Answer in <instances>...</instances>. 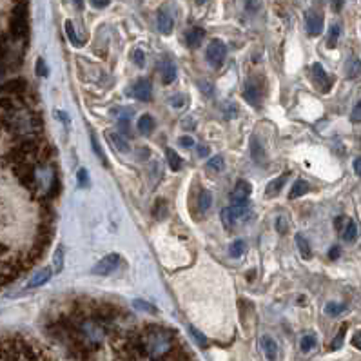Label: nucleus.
Instances as JSON below:
<instances>
[{
  "label": "nucleus",
  "instance_id": "864d4df0",
  "mask_svg": "<svg viewBox=\"0 0 361 361\" xmlns=\"http://www.w3.org/2000/svg\"><path fill=\"white\" fill-rule=\"evenodd\" d=\"M198 153H200V156H207V155H209V147H207V146H200V147H198Z\"/></svg>",
  "mask_w": 361,
  "mask_h": 361
},
{
  "label": "nucleus",
  "instance_id": "f257e3e1",
  "mask_svg": "<svg viewBox=\"0 0 361 361\" xmlns=\"http://www.w3.org/2000/svg\"><path fill=\"white\" fill-rule=\"evenodd\" d=\"M27 31H29V25H27V4L20 2V4L15 5L13 15H11V33H13L16 40H24L25 36H27Z\"/></svg>",
  "mask_w": 361,
  "mask_h": 361
},
{
  "label": "nucleus",
  "instance_id": "20e7f679",
  "mask_svg": "<svg viewBox=\"0 0 361 361\" xmlns=\"http://www.w3.org/2000/svg\"><path fill=\"white\" fill-rule=\"evenodd\" d=\"M261 95H263V89H261V82H258L256 78H249L245 84V91H243V96L245 100L254 107H260L261 104Z\"/></svg>",
  "mask_w": 361,
  "mask_h": 361
},
{
  "label": "nucleus",
  "instance_id": "f03ea898",
  "mask_svg": "<svg viewBox=\"0 0 361 361\" xmlns=\"http://www.w3.org/2000/svg\"><path fill=\"white\" fill-rule=\"evenodd\" d=\"M205 56H207V62H209L212 67H220V65L225 62L227 45L221 40H211L209 45H207Z\"/></svg>",
  "mask_w": 361,
  "mask_h": 361
},
{
  "label": "nucleus",
  "instance_id": "5fc2aeb1",
  "mask_svg": "<svg viewBox=\"0 0 361 361\" xmlns=\"http://www.w3.org/2000/svg\"><path fill=\"white\" fill-rule=\"evenodd\" d=\"M120 126H122V131L129 135V122H127V120H122V122H120Z\"/></svg>",
  "mask_w": 361,
  "mask_h": 361
},
{
  "label": "nucleus",
  "instance_id": "4be33fe9",
  "mask_svg": "<svg viewBox=\"0 0 361 361\" xmlns=\"http://www.w3.org/2000/svg\"><path fill=\"white\" fill-rule=\"evenodd\" d=\"M166 158L169 162V167L173 171H180L181 166H183V160H181L180 156L176 155V151L173 149H166Z\"/></svg>",
  "mask_w": 361,
  "mask_h": 361
},
{
  "label": "nucleus",
  "instance_id": "49530a36",
  "mask_svg": "<svg viewBox=\"0 0 361 361\" xmlns=\"http://www.w3.org/2000/svg\"><path fill=\"white\" fill-rule=\"evenodd\" d=\"M111 0H91V4L95 5V7H98V9H102V7H106L107 4H109Z\"/></svg>",
  "mask_w": 361,
  "mask_h": 361
},
{
  "label": "nucleus",
  "instance_id": "6e6d98bb",
  "mask_svg": "<svg viewBox=\"0 0 361 361\" xmlns=\"http://www.w3.org/2000/svg\"><path fill=\"white\" fill-rule=\"evenodd\" d=\"M4 73H5V71H4V65L0 64V78H2V76H4Z\"/></svg>",
  "mask_w": 361,
  "mask_h": 361
},
{
  "label": "nucleus",
  "instance_id": "7ed1b4c3",
  "mask_svg": "<svg viewBox=\"0 0 361 361\" xmlns=\"http://www.w3.org/2000/svg\"><path fill=\"white\" fill-rule=\"evenodd\" d=\"M118 263H120V254L111 252V254L104 256V260L98 261V263L93 267V271L91 272L96 274V276H107V274H111L113 271H116Z\"/></svg>",
  "mask_w": 361,
  "mask_h": 361
},
{
  "label": "nucleus",
  "instance_id": "f8f14e48",
  "mask_svg": "<svg viewBox=\"0 0 361 361\" xmlns=\"http://www.w3.org/2000/svg\"><path fill=\"white\" fill-rule=\"evenodd\" d=\"M291 178V173H283L281 176H278V178H274V180L267 185L265 189V194L269 196V198H274V196H278V192L283 189V185H285V181Z\"/></svg>",
  "mask_w": 361,
  "mask_h": 361
},
{
  "label": "nucleus",
  "instance_id": "09e8293b",
  "mask_svg": "<svg viewBox=\"0 0 361 361\" xmlns=\"http://www.w3.org/2000/svg\"><path fill=\"white\" fill-rule=\"evenodd\" d=\"M191 332H192V336H194V338H196V340L200 341L201 345H203V343H205V338L201 336V334H200V332H198V331H196L194 327H191Z\"/></svg>",
  "mask_w": 361,
  "mask_h": 361
},
{
  "label": "nucleus",
  "instance_id": "4c0bfd02",
  "mask_svg": "<svg viewBox=\"0 0 361 361\" xmlns=\"http://www.w3.org/2000/svg\"><path fill=\"white\" fill-rule=\"evenodd\" d=\"M351 122H354V124L361 122V100L358 102L356 106H354V109H352V113H351Z\"/></svg>",
  "mask_w": 361,
  "mask_h": 361
},
{
  "label": "nucleus",
  "instance_id": "79ce46f5",
  "mask_svg": "<svg viewBox=\"0 0 361 361\" xmlns=\"http://www.w3.org/2000/svg\"><path fill=\"white\" fill-rule=\"evenodd\" d=\"M36 75L38 76H45L47 75V67H45V62L42 58L36 60Z\"/></svg>",
  "mask_w": 361,
  "mask_h": 361
},
{
  "label": "nucleus",
  "instance_id": "bb28decb",
  "mask_svg": "<svg viewBox=\"0 0 361 361\" xmlns=\"http://www.w3.org/2000/svg\"><path fill=\"white\" fill-rule=\"evenodd\" d=\"M340 35H341V27L338 24H334L329 31V40H327V47H336L338 40H340Z\"/></svg>",
  "mask_w": 361,
  "mask_h": 361
},
{
  "label": "nucleus",
  "instance_id": "6e6552de",
  "mask_svg": "<svg viewBox=\"0 0 361 361\" xmlns=\"http://www.w3.org/2000/svg\"><path fill=\"white\" fill-rule=\"evenodd\" d=\"M305 25H307V33L311 36H318L321 35L323 31V16L316 11H309L305 15Z\"/></svg>",
  "mask_w": 361,
  "mask_h": 361
},
{
  "label": "nucleus",
  "instance_id": "412c9836",
  "mask_svg": "<svg viewBox=\"0 0 361 361\" xmlns=\"http://www.w3.org/2000/svg\"><path fill=\"white\" fill-rule=\"evenodd\" d=\"M294 240H296V245H298V249H300L301 256H303L305 260H309L312 256V249H311V245H309V241H307L305 238H303V234H300V232L294 236Z\"/></svg>",
  "mask_w": 361,
  "mask_h": 361
},
{
  "label": "nucleus",
  "instance_id": "0eeeda50",
  "mask_svg": "<svg viewBox=\"0 0 361 361\" xmlns=\"http://www.w3.org/2000/svg\"><path fill=\"white\" fill-rule=\"evenodd\" d=\"M252 187L249 181L245 180H238V183L234 185V191H232L231 198H232V203L234 205H241V203H247L249 200V194H251Z\"/></svg>",
  "mask_w": 361,
  "mask_h": 361
},
{
  "label": "nucleus",
  "instance_id": "4d7b16f0",
  "mask_svg": "<svg viewBox=\"0 0 361 361\" xmlns=\"http://www.w3.org/2000/svg\"><path fill=\"white\" fill-rule=\"evenodd\" d=\"M205 2H207V0H196V4H200V5L205 4Z\"/></svg>",
  "mask_w": 361,
  "mask_h": 361
},
{
  "label": "nucleus",
  "instance_id": "c03bdc74",
  "mask_svg": "<svg viewBox=\"0 0 361 361\" xmlns=\"http://www.w3.org/2000/svg\"><path fill=\"white\" fill-rule=\"evenodd\" d=\"M243 2H245L247 11H256V9H258V5H260V2H258V0H243Z\"/></svg>",
  "mask_w": 361,
  "mask_h": 361
},
{
  "label": "nucleus",
  "instance_id": "b1692460",
  "mask_svg": "<svg viewBox=\"0 0 361 361\" xmlns=\"http://www.w3.org/2000/svg\"><path fill=\"white\" fill-rule=\"evenodd\" d=\"M361 75V60L360 58H352L347 64V76L349 78H358Z\"/></svg>",
  "mask_w": 361,
  "mask_h": 361
},
{
  "label": "nucleus",
  "instance_id": "aec40b11",
  "mask_svg": "<svg viewBox=\"0 0 361 361\" xmlns=\"http://www.w3.org/2000/svg\"><path fill=\"white\" fill-rule=\"evenodd\" d=\"M231 211H232V216H234L236 221H245L247 218H249V212H251V209H249V205H247V203H241V205H234V203H232Z\"/></svg>",
  "mask_w": 361,
  "mask_h": 361
},
{
  "label": "nucleus",
  "instance_id": "37998d69",
  "mask_svg": "<svg viewBox=\"0 0 361 361\" xmlns=\"http://www.w3.org/2000/svg\"><path fill=\"white\" fill-rule=\"evenodd\" d=\"M180 146L185 147V149H189V147L194 146V138H192V136H181V138H180Z\"/></svg>",
  "mask_w": 361,
  "mask_h": 361
},
{
  "label": "nucleus",
  "instance_id": "c9c22d12",
  "mask_svg": "<svg viewBox=\"0 0 361 361\" xmlns=\"http://www.w3.org/2000/svg\"><path fill=\"white\" fill-rule=\"evenodd\" d=\"M62 267H64V251L62 249H58V251L55 252V272H60Z\"/></svg>",
  "mask_w": 361,
  "mask_h": 361
},
{
  "label": "nucleus",
  "instance_id": "de8ad7c7",
  "mask_svg": "<svg viewBox=\"0 0 361 361\" xmlns=\"http://www.w3.org/2000/svg\"><path fill=\"white\" fill-rule=\"evenodd\" d=\"M200 89L203 91V93H205V91H207V95H212V85L209 84V82H205V84L201 82V84H200Z\"/></svg>",
  "mask_w": 361,
  "mask_h": 361
},
{
  "label": "nucleus",
  "instance_id": "e433bc0d",
  "mask_svg": "<svg viewBox=\"0 0 361 361\" xmlns=\"http://www.w3.org/2000/svg\"><path fill=\"white\" fill-rule=\"evenodd\" d=\"M135 307H136V309H140V311L153 312V314H155V312H156L155 307L149 305V303H146V301H142V300H135Z\"/></svg>",
  "mask_w": 361,
  "mask_h": 361
},
{
  "label": "nucleus",
  "instance_id": "c85d7f7f",
  "mask_svg": "<svg viewBox=\"0 0 361 361\" xmlns=\"http://www.w3.org/2000/svg\"><path fill=\"white\" fill-rule=\"evenodd\" d=\"M221 223H223L227 229H232V227H234L236 220H234V216H232L231 207H225V209L221 211Z\"/></svg>",
  "mask_w": 361,
  "mask_h": 361
},
{
  "label": "nucleus",
  "instance_id": "2eb2a0df",
  "mask_svg": "<svg viewBox=\"0 0 361 361\" xmlns=\"http://www.w3.org/2000/svg\"><path fill=\"white\" fill-rule=\"evenodd\" d=\"M106 135H107V138L111 140V144H113V147H115V149H118L120 153H129V151H131V147H129V144H127V140L120 135V133H113V131H107Z\"/></svg>",
  "mask_w": 361,
  "mask_h": 361
},
{
  "label": "nucleus",
  "instance_id": "3c124183",
  "mask_svg": "<svg viewBox=\"0 0 361 361\" xmlns=\"http://www.w3.org/2000/svg\"><path fill=\"white\" fill-rule=\"evenodd\" d=\"M354 171H356V175L361 178V158H356V160H354Z\"/></svg>",
  "mask_w": 361,
  "mask_h": 361
},
{
  "label": "nucleus",
  "instance_id": "a18cd8bd",
  "mask_svg": "<svg viewBox=\"0 0 361 361\" xmlns=\"http://www.w3.org/2000/svg\"><path fill=\"white\" fill-rule=\"evenodd\" d=\"M352 345H354V347H356V349H360V351H361V331L354 334V338H352Z\"/></svg>",
  "mask_w": 361,
  "mask_h": 361
},
{
  "label": "nucleus",
  "instance_id": "dca6fc26",
  "mask_svg": "<svg viewBox=\"0 0 361 361\" xmlns=\"http://www.w3.org/2000/svg\"><path fill=\"white\" fill-rule=\"evenodd\" d=\"M162 80L164 84L169 85L176 80V64L171 60H166L162 64Z\"/></svg>",
  "mask_w": 361,
  "mask_h": 361
},
{
  "label": "nucleus",
  "instance_id": "9d476101",
  "mask_svg": "<svg viewBox=\"0 0 361 361\" xmlns=\"http://www.w3.org/2000/svg\"><path fill=\"white\" fill-rule=\"evenodd\" d=\"M261 349L269 361H278V343L271 336L261 338Z\"/></svg>",
  "mask_w": 361,
  "mask_h": 361
},
{
  "label": "nucleus",
  "instance_id": "f3484780",
  "mask_svg": "<svg viewBox=\"0 0 361 361\" xmlns=\"http://www.w3.org/2000/svg\"><path fill=\"white\" fill-rule=\"evenodd\" d=\"M136 126H138V133H140V135L147 136L155 131L156 124H155V118L151 115H142L140 118H138V124H136Z\"/></svg>",
  "mask_w": 361,
  "mask_h": 361
},
{
  "label": "nucleus",
  "instance_id": "a19ab883",
  "mask_svg": "<svg viewBox=\"0 0 361 361\" xmlns=\"http://www.w3.org/2000/svg\"><path fill=\"white\" fill-rule=\"evenodd\" d=\"M343 336H345V327L340 331V334H338L336 338H334V341H332V349L336 351V349H340L341 347V343H343Z\"/></svg>",
  "mask_w": 361,
  "mask_h": 361
},
{
  "label": "nucleus",
  "instance_id": "603ef678",
  "mask_svg": "<svg viewBox=\"0 0 361 361\" xmlns=\"http://www.w3.org/2000/svg\"><path fill=\"white\" fill-rule=\"evenodd\" d=\"M341 5H343V0H332V7H334V11H340Z\"/></svg>",
  "mask_w": 361,
  "mask_h": 361
},
{
  "label": "nucleus",
  "instance_id": "58836bf2",
  "mask_svg": "<svg viewBox=\"0 0 361 361\" xmlns=\"http://www.w3.org/2000/svg\"><path fill=\"white\" fill-rule=\"evenodd\" d=\"M133 62H135L138 67H144V51H140V49H136L135 53H133Z\"/></svg>",
  "mask_w": 361,
  "mask_h": 361
},
{
  "label": "nucleus",
  "instance_id": "9b49d317",
  "mask_svg": "<svg viewBox=\"0 0 361 361\" xmlns=\"http://www.w3.org/2000/svg\"><path fill=\"white\" fill-rule=\"evenodd\" d=\"M25 89H27V84L22 78L0 85V93H5V95H22V93H25Z\"/></svg>",
  "mask_w": 361,
  "mask_h": 361
},
{
  "label": "nucleus",
  "instance_id": "7c9ffc66",
  "mask_svg": "<svg viewBox=\"0 0 361 361\" xmlns=\"http://www.w3.org/2000/svg\"><path fill=\"white\" fill-rule=\"evenodd\" d=\"M207 169L220 173V171L225 169V160H223L221 156H214V158H211V160L207 162Z\"/></svg>",
  "mask_w": 361,
  "mask_h": 361
},
{
  "label": "nucleus",
  "instance_id": "1a4fd4ad",
  "mask_svg": "<svg viewBox=\"0 0 361 361\" xmlns=\"http://www.w3.org/2000/svg\"><path fill=\"white\" fill-rule=\"evenodd\" d=\"M203 38H205V31L201 29V27H191V29L185 33V42L191 49L200 47L201 42H203Z\"/></svg>",
  "mask_w": 361,
  "mask_h": 361
},
{
  "label": "nucleus",
  "instance_id": "c756f323",
  "mask_svg": "<svg viewBox=\"0 0 361 361\" xmlns=\"http://www.w3.org/2000/svg\"><path fill=\"white\" fill-rule=\"evenodd\" d=\"M65 33H67V36H69L71 44L76 45V47H80L82 40H78V36H76V31H75V27H73V22H71V20L65 22Z\"/></svg>",
  "mask_w": 361,
  "mask_h": 361
},
{
  "label": "nucleus",
  "instance_id": "a211bd4d",
  "mask_svg": "<svg viewBox=\"0 0 361 361\" xmlns=\"http://www.w3.org/2000/svg\"><path fill=\"white\" fill-rule=\"evenodd\" d=\"M341 238L345 241H356L358 238V225L356 221L345 220V227L341 229Z\"/></svg>",
  "mask_w": 361,
  "mask_h": 361
},
{
  "label": "nucleus",
  "instance_id": "ea45409f",
  "mask_svg": "<svg viewBox=\"0 0 361 361\" xmlns=\"http://www.w3.org/2000/svg\"><path fill=\"white\" fill-rule=\"evenodd\" d=\"M183 104H185V96L183 95H175L171 98V106L173 107H181Z\"/></svg>",
  "mask_w": 361,
  "mask_h": 361
},
{
  "label": "nucleus",
  "instance_id": "393cba45",
  "mask_svg": "<svg viewBox=\"0 0 361 361\" xmlns=\"http://www.w3.org/2000/svg\"><path fill=\"white\" fill-rule=\"evenodd\" d=\"M212 205V194L209 191H201L200 192V198H198V209H200L201 212L209 211Z\"/></svg>",
  "mask_w": 361,
  "mask_h": 361
},
{
  "label": "nucleus",
  "instance_id": "39448f33",
  "mask_svg": "<svg viewBox=\"0 0 361 361\" xmlns=\"http://www.w3.org/2000/svg\"><path fill=\"white\" fill-rule=\"evenodd\" d=\"M131 93L140 102H149L151 96H153V84H151L147 78H140V80H136L135 85L131 87Z\"/></svg>",
  "mask_w": 361,
  "mask_h": 361
},
{
  "label": "nucleus",
  "instance_id": "8fccbe9b",
  "mask_svg": "<svg viewBox=\"0 0 361 361\" xmlns=\"http://www.w3.org/2000/svg\"><path fill=\"white\" fill-rule=\"evenodd\" d=\"M340 247H332L331 252H329V256H331V260H336V258H340Z\"/></svg>",
  "mask_w": 361,
  "mask_h": 361
},
{
  "label": "nucleus",
  "instance_id": "423d86ee",
  "mask_svg": "<svg viewBox=\"0 0 361 361\" xmlns=\"http://www.w3.org/2000/svg\"><path fill=\"white\" fill-rule=\"evenodd\" d=\"M311 73H312V80H314V84H316V87L320 91H323V93H327V91L331 89V78L327 76L325 69H323V65L321 64H314L311 67Z\"/></svg>",
  "mask_w": 361,
  "mask_h": 361
},
{
  "label": "nucleus",
  "instance_id": "2f4dec72",
  "mask_svg": "<svg viewBox=\"0 0 361 361\" xmlns=\"http://www.w3.org/2000/svg\"><path fill=\"white\" fill-rule=\"evenodd\" d=\"M229 252H231V256H234V258H240V256L245 252V241L236 240L234 243H231V247H229Z\"/></svg>",
  "mask_w": 361,
  "mask_h": 361
},
{
  "label": "nucleus",
  "instance_id": "6ab92c4d",
  "mask_svg": "<svg viewBox=\"0 0 361 361\" xmlns=\"http://www.w3.org/2000/svg\"><path fill=\"white\" fill-rule=\"evenodd\" d=\"M307 191H309V183L300 178V180H296L294 183H292V189H291V192H289V198H291V200L300 198V196L307 194Z\"/></svg>",
  "mask_w": 361,
  "mask_h": 361
},
{
  "label": "nucleus",
  "instance_id": "5701e85b",
  "mask_svg": "<svg viewBox=\"0 0 361 361\" xmlns=\"http://www.w3.org/2000/svg\"><path fill=\"white\" fill-rule=\"evenodd\" d=\"M251 155H252V160L258 162V164H261L263 158H265V151H263V147L260 146V142L256 140V138L251 140Z\"/></svg>",
  "mask_w": 361,
  "mask_h": 361
},
{
  "label": "nucleus",
  "instance_id": "cd10ccee",
  "mask_svg": "<svg viewBox=\"0 0 361 361\" xmlns=\"http://www.w3.org/2000/svg\"><path fill=\"white\" fill-rule=\"evenodd\" d=\"M347 311V305L345 303H327V307H325V312L329 314V316H340L341 312H345Z\"/></svg>",
  "mask_w": 361,
  "mask_h": 361
},
{
  "label": "nucleus",
  "instance_id": "a878e982",
  "mask_svg": "<svg viewBox=\"0 0 361 361\" xmlns=\"http://www.w3.org/2000/svg\"><path fill=\"white\" fill-rule=\"evenodd\" d=\"M316 343H318V340H316V336H314V334H307V336H303V338H301V341H300L301 352H311L312 349L316 347Z\"/></svg>",
  "mask_w": 361,
  "mask_h": 361
},
{
  "label": "nucleus",
  "instance_id": "473e14b6",
  "mask_svg": "<svg viewBox=\"0 0 361 361\" xmlns=\"http://www.w3.org/2000/svg\"><path fill=\"white\" fill-rule=\"evenodd\" d=\"M91 146H93V151H95V155L100 158L102 162H106V156H104V151L100 149V146H98V140H96V135L95 133H91ZM107 164V162H106Z\"/></svg>",
  "mask_w": 361,
  "mask_h": 361
},
{
  "label": "nucleus",
  "instance_id": "4468645a",
  "mask_svg": "<svg viewBox=\"0 0 361 361\" xmlns=\"http://www.w3.org/2000/svg\"><path fill=\"white\" fill-rule=\"evenodd\" d=\"M51 276H53V271H51V269H42L40 272H36L35 276L29 280V283H27V289H36V287L45 285V283L51 280Z\"/></svg>",
  "mask_w": 361,
  "mask_h": 361
},
{
  "label": "nucleus",
  "instance_id": "72a5a7b5",
  "mask_svg": "<svg viewBox=\"0 0 361 361\" xmlns=\"http://www.w3.org/2000/svg\"><path fill=\"white\" fill-rule=\"evenodd\" d=\"M76 180H78L80 187H87V185H89V175H87V171H85V169H78V173H76Z\"/></svg>",
  "mask_w": 361,
  "mask_h": 361
},
{
  "label": "nucleus",
  "instance_id": "13d9d810",
  "mask_svg": "<svg viewBox=\"0 0 361 361\" xmlns=\"http://www.w3.org/2000/svg\"><path fill=\"white\" fill-rule=\"evenodd\" d=\"M76 5H78V7L82 9V0H76Z\"/></svg>",
  "mask_w": 361,
  "mask_h": 361
},
{
  "label": "nucleus",
  "instance_id": "ddd939ff",
  "mask_svg": "<svg viewBox=\"0 0 361 361\" xmlns=\"http://www.w3.org/2000/svg\"><path fill=\"white\" fill-rule=\"evenodd\" d=\"M156 22H158V29H160L162 35H171V31H173V24H175V22H173V16H171L166 9L158 11Z\"/></svg>",
  "mask_w": 361,
  "mask_h": 361
},
{
  "label": "nucleus",
  "instance_id": "f704fd0d",
  "mask_svg": "<svg viewBox=\"0 0 361 361\" xmlns=\"http://www.w3.org/2000/svg\"><path fill=\"white\" fill-rule=\"evenodd\" d=\"M287 227H289V223H287L285 216H278L276 218V231L280 232V234H287Z\"/></svg>",
  "mask_w": 361,
  "mask_h": 361
}]
</instances>
